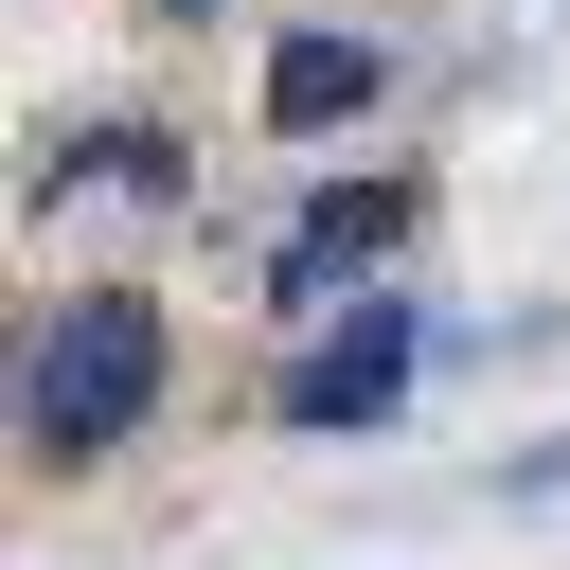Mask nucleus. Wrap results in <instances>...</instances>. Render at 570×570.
<instances>
[{"label":"nucleus","mask_w":570,"mask_h":570,"mask_svg":"<svg viewBox=\"0 0 570 570\" xmlns=\"http://www.w3.org/2000/svg\"><path fill=\"white\" fill-rule=\"evenodd\" d=\"M338 107H374V53L356 36H285L267 53V125H338Z\"/></svg>","instance_id":"4"},{"label":"nucleus","mask_w":570,"mask_h":570,"mask_svg":"<svg viewBox=\"0 0 570 570\" xmlns=\"http://www.w3.org/2000/svg\"><path fill=\"white\" fill-rule=\"evenodd\" d=\"M392 392H410V303H356V321L285 374V428H374Z\"/></svg>","instance_id":"2"},{"label":"nucleus","mask_w":570,"mask_h":570,"mask_svg":"<svg viewBox=\"0 0 570 570\" xmlns=\"http://www.w3.org/2000/svg\"><path fill=\"white\" fill-rule=\"evenodd\" d=\"M160 18H214V0H160Z\"/></svg>","instance_id":"5"},{"label":"nucleus","mask_w":570,"mask_h":570,"mask_svg":"<svg viewBox=\"0 0 570 570\" xmlns=\"http://www.w3.org/2000/svg\"><path fill=\"white\" fill-rule=\"evenodd\" d=\"M160 410V303L142 285H89L53 338H36V374H18V428L53 445V463H89V445H125Z\"/></svg>","instance_id":"1"},{"label":"nucleus","mask_w":570,"mask_h":570,"mask_svg":"<svg viewBox=\"0 0 570 570\" xmlns=\"http://www.w3.org/2000/svg\"><path fill=\"white\" fill-rule=\"evenodd\" d=\"M392 232H410V196H392V178H338V196H303V232H285V285H303V303H338V267H374Z\"/></svg>","instance_id":"3"}]
</instances>
